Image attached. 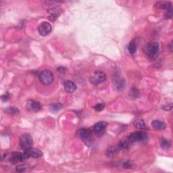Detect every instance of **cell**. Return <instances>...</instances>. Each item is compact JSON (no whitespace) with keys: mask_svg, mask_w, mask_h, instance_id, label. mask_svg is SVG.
Listing matches in <instances>:
<instances>
[{"mask_svg":"<svg viewBox=\"0 0 173 173\" xmlns=\"http://www.w3.org/2000/svg\"><path fill=\"white\" fill-rule=\"evenodd\" d=\"M156 6L158 8L163 10H170L172 8V3L171 2H158L156 3Z\"/></svg>","mask_w":173,"mask_h":173,"instance_id":"cell-15","label":"cell"},{"mask_svg":"<svg viewBox=\"0 0 173 173\" xmlns=\"http://www.w3.org/2000/svg\"><path fill=\"white\" fill-rule=\"evenodd\" d=\"M137 39H134L128 44V50L129 53L132 55H134L136 53L137 51Z\"/></svg>","mask_w":173,"mask_h":173,"instance_id":"cell-16","label":"cell"},{"mask_svg":"<svg viewBox=\"0 0 173 173\" xmlns=\"http://www.w3.org/2000/svg\"><path fill=\"white\" fill-rule=\"evenodd\" d=\"M62 108V105L60 103H54L50 106V110L52 112H58Z\"/></svg>","mask_w":173,"mask_h":173,"instance_id":"cell-19","label":"cell"},{"mask_svg":"<svg viewBox=\"0 0 173 173\" xmlns=\"http://www.w3.org/2000/svg\"><path fill=\"white\" fill-rule=\"evenodd\" d=\"M5 112L10 114V115H15V114H17V113L19 112L18 108H14V107L8 108L6 110H5Z\"/></svg>","mask_w":173,"mask_h":173,"instance_id":"cell-22","label":"cell"},{"mask_svg":"<svg viewBox=\"0 0 173 173\" xmlns=\"http://www.w3.org/2000/svg\"><path fill=\"white\" fill-rule=\"evenodd\" d=\"M25 168L26 167L24 165H20V166H18L17 168H16V170L18 172H24L25 170Z\"/></svg>","mask_w":173,"mask_h":173,"instance_id":"cell-25","label":"cell"},{"mask_svg":"<svg viewBox=\"0 0 173 173\" xmlns=\"http://www.w3.org/2000/svg\"><path fill=\"white\" fill-rule=\"evenodd\" d=\"M172 9H170V10H168L167 13L165 14V16L167 18H171L172 17Z\"/></svg>","mask_w":173,"mask_h":173,"instance_id":"cell-24","label":"cell"},{"mask_svg":"<svg viewBox=\"0 0 173 173\" xmlns=\"http://www.w3.org/2000/svg\"><path fill=\"white\" fill-rule=\"evenodd\" d=\"M64 87L65 91L67 93H72L76 89V84L71 81V80H66L64 83Z\"/></svg>","mask_w":173,"mask_h":173,"instance_id":"cell-14","label":"cell"},{"mask_svg":"<svg viewBox=\"0 0 173 173\" xmlns=\"http://www.w3.org/2000/svg\"><path fill=\"white\" fill-rule=\"evenodd\" d=\"M123 167L125 168L131 169V168H135L136 166L133 162H132L127 161V162H125L123 164Z\"/></svg>","mask_w":173,"mask_h":173,"instance_id":"cell-21","label":"cell"},{"mask_svg":"<svg viewBox=\"0 0 173 173\" xmlns=\"http://www.w3.org/2000/svg\"><path fill=\"white\" fill-rule=\"evenodd\" d=\"M39 79L43 85H50L54 81V75L49 70H45L39 75Z\"/></svg>","mask_w":173,"mask_h":173,"instance_id":"cell-4","label":"cell"},{"mask_svg":"<svg viewBox=\"0 0 173 173\" xmlns=\"http://www.w3.org/2000/svg\"><path fill=\"white\" fill-rule=\"evenodd\" d=\"M172 108V105L171 104L170 106H164V107H163V109L165 110H171Z\"/></svg>","mask_w":173,"mask_h":173,"instance_id":"cell-28","label":"cell"},{"mask_svg":"<svg viewBox=\"0 0 173 173\" xmlns=\"http://www.w3.org/2000/svg\"><path fill=\"white\" fill-rule=\"evenodd\" d=\"M48 13H49L48 19L51 21L54 22L61 15V14L62 13V8H59V7H56V8H51L48 10Z\"/></svg>","mask_w":173,"mask_h":173,"instance_id":"cell-10","label":"cell"},{"mask_svg":"<svg viewBox=\"0 0 173 173\" xmlns=\"http://www.w3.org/2000/svg\"><path fill=\"white\" fill-rule=\"evenodd\" d=\"M143 51L149 59L154 60L157 57L158 51H159V43L158 42L148 43L143 47Z\"/></svg>","mask_w":173,"mask_h":173,"instance_id":"cell-1","label":"cell"},{"mask_svg":"<svg viewBox=\"0 0 173 173\" xmlns=\"http://www.w3.org/2000/svg\"><path fill=\"white\" fill-rule=\"evenodd\" d=\"M51 25L48 22H42V23L39 25L38 31L39 34L41 36H47L48 35L51 31Z\"/></svg>","mask_w":173,"mask_h":173,"instance_id":"cell-9","label":"cell"},{"mask_svg":"<svg viewBox=\"0 0 173 173\" xmlns=\"http://www.w3.org/2000/svg\"><path fill=\"white\" fill-rule=\"evenodd\" d=\"M160 145L162 147V148H163L164 149H168L171 148V142L168 140H167V139L162 138L160 139Z\"/></svg>","mask_w":173,"mask_h":173,"instance_id":"cell-18","label":"cell"},{"mask_svg":"<svg viewBox=\"0 0 173 173\" xmlns=\"http://www.w3.org/2000/svg\"><path fill=\"white\" fill-rule=\"evenodd\" d=\"M32 138L29 134H23L20 138V146L21 149H23L24 151L30 149L32 145Z\"/></svg>","mask_w":173,"mask_h":173,"instance_id":"cell-6","label":"cell"},{"mask_svg":"<svg viewBox=\"0 0 173 173\" xmlns=\"http://www.w3.org/2000/svg\"><path fill=\"white\" fill-rule=\"evenodd\" d=\"M24 159H28L29 158H39L43 156V152L41 150L37 148H30L27 150H24L23 153Z\"/></svg>","mask_w":173,"mask_h":173,"instance_id":"cell-8","label":"cell"},{"mask_svg":"<svg viewBox=\"0 0 173 173\" xmlns=\"http://www.w3.org/2000/svg\"><path fill=\"white\" fill-rule=\"evenodd\" d=\"M147 136L144 132L143 131H136L134 132H132L131 134L128 136L125 140L129 144V145L132 143L135 142H139L144 141L146 139Z\"/></svg>","mask_w":173,"mask_h":173,"instance_id":"cell-3","label":"cell"},{"mask_svg":"<svg viewBox=\"0 0 173 173\" xmlns=\"http://www.w3.org/2000/svg\"><path fill=\"white\" fill-rule=\"evenodd\" d=\"M24 160H25V159H24L23 154H21L19 152L12 153L10 158V162H12L13 164L21 162H23Z\"/></svg>","mask_w":173,"mask_h":173,"instance_id":"cell-12","label":"cell"},{"mask_svg":"<svg viewBox=\"0 0 173 173\" xmlns=\"http://www.w3.org/2000/svg\"><path fill=\"white\" fill-rule=\"evenodd\" d=\"M108 127V123L105 121H100L95 124L93 127V132L97 137H101L104 134L106 127Z\"/></svg>","mask_w":173,"mask_h":173,"instance_id":"cell-7","label":"cell"},{"mask_svg":"<svg viewBox=\"0 0 173 173\" xmlns=\"http://www.w3.org/2000/svg\"><path fill=\"white\" fill-rule=\"evenodd\" d=\"M106 77L107 76H106V75L104 72L96 71L91 76L90 81L95 85H97V84L104 82L106 79Z\"/></svg>","mask_w":173,"mask_h":173,"instance_id":"cell-5","label":"cell"},{"mask_svg":"<svg viewBox=\"0 0 173 173\" xmlns=\"http://www.w3.org/2000/svg\"><path fill=\"white\" fill-rule=\"evenodd\" d=\"M152 126L155 130L157 131H163L166 128L167 124L163 121L159 120H154L152 122Z\"/></svg>","mask_w":173,"mask_h":173,"instance_id":"cell-13","label":"cell"},{"mask_svg":"<svg viewBox=\"0 0 173 173\" xmlns=\"http://www.w3.org/2000/svg\"><path fill=\"white\" fill-rule=\"evenodd\" d=\"M104 107H105L104 104L100 103V104H97L94 106V110L97 112H100L104 109Z\"/></svg>","mask_w":173,"mask_h":173,"instance_id":"cell-23","label":"cell"},{"mask_svg":"<svg viewBox=\"0 0 173 173\" xmlns=\"http://www.w3.org/2000/svg\"><path fill=\"white\" fill-rule=\"evenodd\" d=\"M57 71L60 72H65L66 71V68L64 66H60L57 68Z\"/></svg>","mask_w":173,"mask_h":173,"instance_id":"cell-27","label":"cell"},{"mask_svg":"<svg viewBox=\"0 0 173 173\" xmlns=\"http://www.w3.org/2000/svg\"><path fill=\"white\" fill-rule=\"evenodd\" d=\"M118 152H119V150H118V149L116 148H110L108 149L107 156L109 158H111L113 156H115Z\"/></svg>","mask_w":173,"mask_h":173,"instance_id":"cell-20","label":"cell"},{"mask_svg":"<svg viewBox=\"0 0 173 173\" xmlns=\"http://www.w3.org/2000/svg\"><path fill=\"white\" fill-rule=\"evenodd\" d=\"M135 126L137 127L139 129L141 130H147L148 129V127H147L145 123H144V121L143 120H137L134 123Z\"/></svg>","mask_w":173,"mask_h":173,"instance_id":"cell-17","label":"cell"},{"mask_svg":"<svg viewBox=\"0 0 173 173\" xmlns=\"http://www.w3.org/2000/svg\"><path fill=\"white\" fill-rule=\"evenodd\" d=\"M78 135L85 145L91 146L93 143V136L92 131L89 128H80L78 131Z\"/></svg>","mask_w":173,"mask_h":173,"instance_id":"cell-2","label":"cell"},{"mask_svg":"<svg viewBox=\"0 0 173 173\" xmlns=\"http://www.w3.org/2000/svg\"><path fill=\"white\" fill-rule=\"evenodd\" d=\"M26 107L29 110L32 112H38L41 108V104L38 102H36L34 100H28L26 104Z\"/></svg>","mask_w":173,"mask_h":173,"instance_id":"cell-11","label":"cell"},{"mask_svg":"<svg viewBox=\"0 0 173 173\" xmlns=\"http://www.w3.org/2000/svg\"><path fill=\"white\" fill-rule=\"evenodd\" d=\"M10 98V94L8 93H6L5 95H3L2 96L1 99L3 102H6L7 100H8Z\"/></svg>","mask_w":173,"mask_h":173,"instance_id":"cell-26","label":"cell"}]
</instances>
